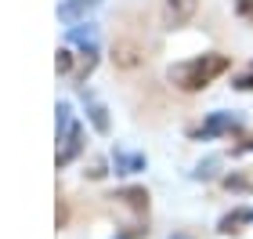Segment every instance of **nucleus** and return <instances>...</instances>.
<instances>
[{"label":"nucleus","instance_id":"obj_1","mask_svg":"<svg viewBox=\"0 0 253 239\" xmlns=\"http://www.w3.org/2000/svg\"><path fill=\"white\" fill-rule=\"evenodd\" d=\"M228 65H232V58L228 54H199V58H188L170 69V84H174L177 91H185V95H195V91L210 87L221 73H228Z\"/></svg>","mask_w":253,"mask_h":239},{"label":"nucleus","instance_id":"obj_2","mask_svg":"<svg viewBox=\"0 0 253 239\" xmlns=\"http://www.w3.org/2000/svg\"><path fill=\"white\" fill-rule=\"evenodd\" d=\"M145 62H148L145 40H137V37H116L112 40V65H116V69L134 73V69H141Z\"/></svg>","mask_w":253,"mask_h":239},{"label":"nucleus","instance_id":"obj_3","mask_svg":"<svg viewBox=\"0 0 253 239\" xmlns=\"http://www.w3.org/2000/svg\"><path fill=\"white\" fill-rule=\"evenodd\" d=\"M109 203H112V210H123V214H130V218L137 221V218H145V210H148V192L137 189V185H130V189L112 192Z\"/></svg>","mask_w":253,"mask_h":239},{"label":"nucleus","instance_id":"obj_4","mask_svg":"<svg viewBox=\"0 0 253 239\" xmlns=\"http://www.w3.org/2000/svg\"><path fill=\"white\" fill-rule=\"evenodd\" d=\"M235 131H239V123H235L232 112H213V116H206L192 134L195 138H217V134H235Z\"/></svg>","mask_w":253,"mask_h":239},{"label":"nucleus","instance_id":"obj_5","mask_svg":"<svg viewBox=\"0 0 253 239\" xmlns=\"http://www.w3.org/2000/svg\"><path fill=\"white\" fill-rule=\"evenodd\" d=\"M195 11H199V0H167L163 4V22L177 29V26H185Z\"/></svg>","mask_w":253,"mask_h":239},{"label":"nucleus","instance_id":"obj_6","mask_svg":"<svg viewBox=\"0 0 253 239\" xmlns=\"http://www.w3.org/2000/svg\"><path fill=\"white\" fill-rule=\"evenodd\" d=\"M250 221H253V210L235 207L232 214H224V218L217 221V232H221V236H239V232H243V225H250Z\"/></svg>","mask_w":253,"mask_h":239},{"label":"nucleus","instance_id":"obj_7","mask_svg":"<svg viewBox=\"0 0 253 239\" xmlns=\"http://www.w3.org/2000/svg\"><path fill=\"white\" fill-rule=\"evenodd\" d=\"M62 152H58V167H65L69 163V159H73L80 149H84V131H80L76 127V123H73V127H69V131H62Z\"/></svg>","mask_w":253,"mask_h":239},{"label":"nucleus","instance_id":"obj_8","mask_svg":"<svg viewBox=\"0 0 253 239\" xmlns=\"http://www.w3.org/2000/svg\"><path fill=\"white\" fill-rule=\"evenodd\" d=\"M90 7H98V0H69V4H62V7H58V18L73 22L76 15H87Z\"/></svg>","mask_w":253,"mask_h":239},{"label":"nucleus","instance_id":"obj_9","mask_svg":"<svg viewBox=\"0 0 253 239\" xmlns=\"http://www.w3.org/2000/svg\"><path fill=\"white\" fill-rule=\"evenodd\" d=\"M116 170H120V174L145 170V156H137V152H116Z\"/></svg>","mask_w":253,"mask_h":239},{"label":"nucleus","instance_id":"obj_10","mask_svg":"<svg viewBox=\"0 0 253 239\" xmlns=\"http://www.w3.org/2000/svg\"><path fill=\"white\" fill-rule=\"evenodd\" d=\"M224 189H253V178L250 174H228L224 178Z\"/></svg>","mask_w":253,"mask_h":239},{"label":"nucleus","instance_id":"obj_11","mask_svg":"<svg viewBox=\"0 0 253 239\" xmlns=\"http://www.w3.org/2000/svg\"><path fill=\"white\" fill-rule=\"evenodd\" d=\"M90 120H94V127H98L101 134L109 131V116H105V109H101V105H90Z\"/></svg>","mask_w":253,"mask_h":239},{"label":"nucleus","instance_id":"obj_12","mask_svg":"<svg viewBox=\"0 0 253 239\" xmlns=\"http://www.w3.org/2000/svg\"><path fill=\"white\" fill-rule=\"evenodd\" d=\"M235 87H239V91H253V62H250L246 69L235 76Z\"/></svg>","mask_w":253,"mask_h":239},{"label":"nucleus","instance_id":"obj_13","mask_svg":"<svg viewBox=\"0 0 253 239\" xmlns=\"http://www.w3.org/2000/svg\"><path fill=\"white\" fill-rule=\"evenodd\" d=\"M54 221H58V229H65V221H69V207H65L62 192H58V207H54Z\"/></svg>","mask_w":253,"mask_h":239},{"label":"nucleus","instance_id":"obj_14","mask_svg":"<svg viewBox=\"0 0 253 239\" xmlns=\"http://www.w3.org/2000/svg\"><path fill=\"white\" fill-rule=\"evenodd\" d=\"M232 152H235V156H239V152H253V134H243V138L232 145Z\"/></svg>","mask_w":253,"mask_h":239},{"label":"nucleus","instance_id":"obj_15","mask_svg":"<svg viewBox=\"0 0 253 239\" xmlns=\"http://www.w3.org/2000/svg\"><path fill=\"white\" fill-rule=\"evenodd\" d=\"M54 65H58V73H69V69H73V54H69V51H58Z\"/></svg>","mask_w":253,"mask_h":239},{"label":"nucleus","instance_id":"obj_16","mask_svg":"<svg viewBox=\"0 0 253 239\" xmlns=\"http://www.w3.org/2000/svg\"><path fill=\"white\" fill-rule=\"evenodd\" d=\"M235 11H239L246 22H253V0H235Z\"/></svg>","mask_w":253,"mask_h":239},{"label":"nucleus","instance_id":"obj_17","mask_svg":"<svg viewBox=\"0 0 253 239\" xmlns=\"http://www.w3.org/2000/svg\"><path fill=\"white\" fill-rule=\"evenodd\" d=\"M141 232H145L141 225H130V229H126L123 236H116V239H141Z\"/></svg>","mask_w":253,"mask_h":239},{"label":"nucleus","instance_id":"obj_18","mask_svg":"<svg viewBox=\"0 0 253 239\" xmlns=\"http://www.w3.org/2000/svg\"><path fill=\"white\" fill-rule=\"evenodd\" d=\"M174 239H188V236H174Z\"/></svg>","mask_w":253,"mask_h":239}]
</instances>
